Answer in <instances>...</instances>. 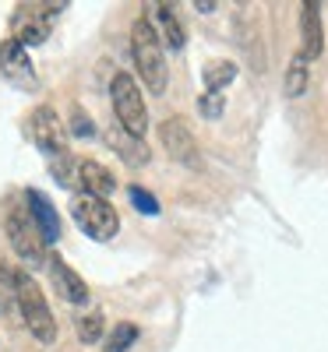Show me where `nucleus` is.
<instances>
[{
    "mask_svg": "<svg viewBox=\"0 0 328 352\" xmlns=\"http://www.w3.org/2000/svg\"><path fill=\"white\" fill-rule=\"evenodd\" d=\"M198 109H201V116H208V120H219L223 109H226L223 92H205V96L198 99Z\"/></svg>",
    "mask_w": 328,
    "mask_h": 352,
    "instance_id": "obj_21",
    "label": "nucleus"
},
{
    "mask_svg": "<svg viewBox=\"0 0 328 352\" xmlns=\"http://www.w3.org/2000/svg\"><path fill=\"white\" fill-rule=\"evenodd\" d=\"M110 99H113V113H116V127H124L131 138H141V141H145V131H148V106H145V96H141L138 81H134L127 71H113Z\"/></svg>",
    "mask_w": 328,
    "mask_h": 352,
    "instance_id": "obj_3",
    "label": "nucleus"
},
{
    "mask_svg": "<svg viewBox=\"0 0 328 352\" xmlns=\"http://www.w3.org/2000/svg\"><path fill=\"white\" fill-rule=\"evenodd\" d=\"M74 331H78V342H81V345H96V342H103V331H106V317H103V310L78 314Z\"/></svg>",
    "mask_w": 328,
    "mask_h": 352,
    "instance_id": "obj_16",
    "label": "nucleus"
},
{
    "mask_svg": "<svg viewBox=\"0 0 328 352\" xmlns=\"http://www.w3.org/2000/svg\"><path fill=\"white\" fill-rule=\"evenodd\" d=\"M14 289H18V314L25 320L28 335H32L39 345H53L57 342V317H53V310L43 296V289L36 285V278L28 272H18Z\"/></svg>",
    "mask_w": 328,
    "mask_h": 352,
    "instance_id": "obj_2",
    "label": "nucleus"
},
{
    "mask_svg": "<svg viewBox=\"0 0 328 352\" xmlns=\"http://www.w3.org/2000/svg\"><path fill=\"white\" fill-rule=\"evenodd\" d=\"M304 88H307V60L296 53L286 71V96H304Z\"/></svg>",
    "mask_w": 328,
    "mask_h": 352,
    "instance_id": "obj_19",
    "label": "nucleus"
},
{
    "mask_svg": "<svg viewBox=\"0 0 328 352\" xmlns=\"http://www.w3.org/2000/svg\"><path fill=\"white\" fill-rule=\"evenodd\" d=\"M71 215L78 222V229L88 240H113L116 229H121V215L113 212V204L106 197H92V194H74L71 197Z\"/></svg>",
    "mask_w": 328,
    "mask_h": 352,
    "instance_id": "obj_4",
    "label": "nucleus"
},
{
    "mask_svg": "<svg viewBox=\"0 0 328 352\" xmlns=\"http://www.w3.org/2000/svg\"><path fill=\"white\" fill-rule=\"evenodd\" d=\"M25 208H28V215H32V222L39 226V232H43L46 243H57V240H61V215H57L53 201H50L43 190L28 187V190H25Z\"/></svg>",
    "mask_w": 328,
    "mask_h": 352,
    "instance_id": "obj_10",
    "label": "nucleus"
},
{
    "mask_svg": "<svg viewBox=\"0 0 328 352\" xmlns=\"http://www.w3.org/2000/svg\"><path fill=\"white\" fill-rule=\"evenodd\" d=\"M131 60L141 74V85L148 88L152 96H163L166 85H170V71H166V43L159 36L156 21L141 14L131 25Z\"/></svg>",
    "mask_w": 328,
    "mask_h": 352,
    "instance_id": "obj_1",
    "label": "nucleus"
},
{
    "mask_svg": "<svg viewBox=\"0 0 328 352\" xmlns=\"http://www.w3.org/2000/svg\"><path fill=\"white\" fill-rule=\"evenodd\" d=\"M71 134H74V138H92V134H96L92 120H88V113H81L78 106L71 109Z\"/></svg>",
    "mask_w": 328,
    "mask_h": 352,
    "instance_id": "obj_22",
    "label": "nucleus"
},
{
    "mask_svg": "<svg viewBox=\"0 0 328 352\" xmlns=\"http://www.w3.org/2000/svg\"><path fill=\"white\" fill-rule=\"evenodd\" d=\"M156 28H159V36H163V43L173 50V53H181L184 46H187V32H184V21H181V14H176L170 4H159L156 8Z\"/></svg>",
    "mask_w": 328,
    "mask_h": 352,
    "instance_id": "obj_15",
    "label": "nucleus"
},
{
    "mask_svg": "<svg viewBox=\"0 0 328 352\" xmlns=\"http://www.w3.org/2000/svg\"><path fill=\"white\" fill-rule=\"evenodd\" d=\"M321 50H325V28H321V8L318 4H300V53L304 60L311 64V60H318L321 56Z\"/></svg>",
    "mask_w": 328,
    "mask_h": 352,
    "instance_id": "obj_11",
    "label": "nucleus"
},
{
    "mask_svg": "<svg viewBox=\"0 0 328 352\" xmlns=\"http://www.w3.org/2000/svg\"><path fill=\"white\" fill-rule=\"evenodd\" d=\"M138 324H131V320H121V324H116L113 331H110V338H106V352H131V345L138 342Z\"/></svg>",
    "mask_w": 328,
    "mask_h": 352,
    "instance_id": "obj_18",
    "label": "nucleus"
},
{
    "mask_svg": "<svg viewBox=\"0 0 328 352\" xmlns=\"http://www.w3.org/2000/svg\"><path fill=\"white\" fill-rule=\"evenodd\" d=\"M159 141L166 144L170 159L184 162L187 169H198L201 166V152H198V141L191 134V127L181 120V116H170V120L159 124Z\"/></svg>",
    "mask_w": 328,
    "mask_h": 352,
    "instance_id": "obj_7",
    "label": "nucleus"
},
{
    "mask_svg": "<svg viewBox=\"0 0 328 352\" xmlns=\"http://www.w3.org/2000/svg\"><path fill=\"white\" fill-rule=\"evenodd\" d=\"M127 194H131V204H134L138 212H145V215H159V201H156L152 194H148L145 187L131 184V187H127Z\"/></svg>",
    "mask_w": 328,
    "mask_h": 352,
    "instance_id": "obj_20",
    "label": "nucleus"
},
{
    "mask_svg": "<svg viewBox=\"0 0 328 352\" xmlns=\"http://www.w3.org/2000/svg\"><path fill=\"white\" fill-rule=\"evenodd\" d=\"M106 141H110V148H113L116 155H121L127 166H145L148 159H152V152H148V144H145L141 138H131L124 127H110Z\"/></svg>",
    "mask_w": 328,
    "mask_h": 352,
    "instance_id": "obj_14",
    "label": "nucleus"
},
{
    "mask_svg": "<svg viewBox=\"0 0 328 352\" xmlns=\"http://www.w3.org/2000/svg\"><path fill=\"white\" fill-rule=\"evenodd\" d=\"M201 78H205V92H223V88L236 78V64L233 60H208Z\"/></svg>",
    "mask_w": 328,
    "mask_h": 352,
    "instance_id": "obj_17",
    "label": "nucleus"
},
{
    "mask_svg": "<svg viewBox=\"0 0 328 352\" xmlns=\"http://www.w3.org/2000/svg\"><path fill=\"white\" fill-rule=\"evenodd\" d=\"M28 134H32V141L39 144V152H43L50 162L71 155V152H68L64 124H61V116H57L53 106H36V109H32V116H28Z\"/></svg>",
    "mask_w": 328,
    "mask_h": 352,
    "instance_id": "obj_6",
    "label": "nucleus"
},
{
    "mask_svg": "<svg viewBox=\"0 0 328 352\" xmlns=\"http://www.w3.org/2000/svg\"><path fill=\"white\" fill-rule=\"evenodd\" d=\"M4 229H8V240H11L14 254L28 264V268H43V264H50L46 240H43L39 226L32 222V215H28L25 208H11L8 219H4Z\"/></svg>",
    "mask_w": 328,
    "mask_h": 352,
    "instance_id": "obj_5",
    "label": "nucleus"
},
{
    "mask_svg": "<svg viewBox=\"0 0 328 352\" xmlns=\"http://www.w3.org/2000/svg\"><path fill=\"white\" fill-rule=\"evenodd\" d=\"M0 71H4L11 81L18 85H32L36 74H32V60H28V46L21 39H4L0 43Z\"/></svg>",
    "mask_w": 328,
    "mask_h": 352,
    "instance_id": "obj_12",
    "label": "nucleus"
},
{
    "mask_svg": "<svg viewBox=\"0 0 328 352\" xmlns=\"http://www.w3.org/2000/svg\"><path fill=\"white\" fill-rule=\"evenodd\" d=\"M50 278H53V289H57V296H64L68 303H74V307H88V300H92V292H88V285H85V278L71 268L68 261H61V257H53L50 254Z\"/></svg>",
    "mask_w": 328,
    "mask_h": 352,
    "instance_id": "obj_9",
    "label": "nucleus"
},
{
    "mask_svg": "<svg viewBox=\"0 0 328 352\" xmlns=\"http://www.w3.org/2000/svg\"><path fill=\"white\" fill-rule=\"evenodd\" d=\"M116 190V176L96 162V159H78V194H92V197H110Z\"/></svg>",
    "mask_w": 328,
    "mask_h": 352,
    "instance_id": "obj_13",
    "label": "nucleus"
},
{
    "mask_svg": "<svg viewBox=\"0 0 328 352\" xmlns=\"http://www.w3.org/2000/svg\"><path fill=\"white\" fill-rule=\"evenodd\" d=\"M61 11V4H28L14 14V39H21L25 46H39L50 39V28H53V14Z\"/></svg>",
    "mask_w": 328,
    "mask_h": 352,
    "instance_id": "obj_8",
    "label": "nucleus"
}]
</instances>
